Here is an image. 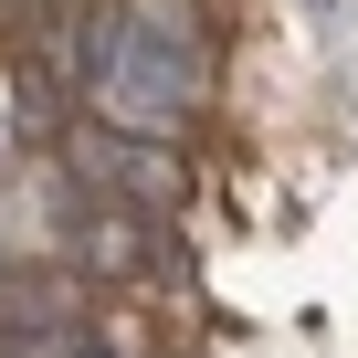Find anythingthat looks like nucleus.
<instances>
[{
    "mask_svg": "<svg viewBox=\"0 0 358 358\" xmlns=\"http://www.w3.org/2000/svg\"><path fill=\"white\" fill-rule=\"evenodd\" d=\"M306 11H316V22H327V11H337V0H306Z\"/></svg>",
    "mask_w": 358,
    "mask_h": 358,
    "instance_id": "7ed1b4c3",
    "label": "nucleus"
},
{
    "mask_svg": "<svg viewBox=\"0 0 358 358\" xmlns=\"http://www.w3.org/2000/svg\"><path fill=\"white\" fill-rule=\"evenodd\" d=\"M85 169H95V179H116V190H137V201H179V169H169V158H148V148H85Z\"/></svg>",
    "mask_w": 358,
    "mask_h": 358,
    "instance_id": "f257e3e1",
    "label": "nucleus"
},
{
    "mask_svg": "<svg viewBox=\"0 0 358 358\" xmlns=\"http://www.w3.org/2000/svg\"><path fill=\"white\" fill-rule=\"evenodd\" d=\"M0 316H11V327H64L74 295H64V285H0Z\"/></svg>",
    "mask_w": 358,
    "mask_h": 358,
    "instance_id": "f03ea898",
    "label": "nucleus"
}]
</instances>
